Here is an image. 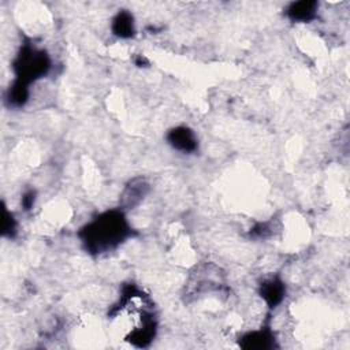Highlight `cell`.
Segmentation results:
<instances>
[{
	"label": "cell",
	"instance_id": "cell-1",
	"mask_svg": "<svg viewBox=\"0 0 350 350\" xmlns=\"http://www.w3.org/2000/svg\"><path fill=\"white\" fill-rule=\"evenodd\" d=\"M133 234V228L123 209H111L100 213L85 224L78 237L86 252L103 254L116 249Z\"/></svg>",
	"mask_w": 350,
	"mask_h": 350
},
{
	"label": "cell",
	"instance_id": "cell-2",
	"mask_svg": "<svg viewBox=\"0 0 350 350\" xmlns=\"http://www.w3.org/2000/svg\"><path fill=\"white\" fill-rule=\"evenodd\" d=\"M51 57L44 49H38L31 42L26 41L22 44L12 62L15 79L30 85L45 77L51 70Z\"/></svg>",
	"mask_w": 350,
	"mask_h": 350
},
{
	"label": "cell",
	"instance_id": "cell-3",
	"mask_svg": "<svg viewBox=\"0 0 350 350\" xmlns=\"http://www.w3.org/2000/svg\"><path fill=\"white\" fill-rule=\"evenodd\" d=\"M238 345L242 349H254V350H268L276 347V338L271 327H264L260 329L249 331L242 335L238 340Z\"/></svg>",
	"mask_w": 350,
	"mask_h": 350
},
{
	"label": "cell",
	"instance_id": "cell-4",
	"mask_svg": "<svg viewBox=\"0 0 350 350\" xmlns=\"http://www.w3.org/2000/svg\"><path fill=\"white\" fill-rule=\"evenodd\" d=\"M168 144L182 152V153H193L198 148V139L194 131L186 126H176L167 133Z\"/></svg>",
	"mask_w": 350,
	"mask_h": 350
},
{
	"label": "cell",
	"instance_id": "cell-5",
	"mask_svg": "<svg viewBox=\"0 0 350 350\" xmlns=\"http://www.w3.org/2000/svg\"><path fill=\"white\" fill-rule=\"evenodd\" d=\"M258 294L264 299V302L267 304V306L269 309H275L276 306H279L282 304V301L286 297V284L278 276L265 279L260 284Z\"/></svg>",
	"mask_w": 350,
	"mask_h": 350
},
{
	"label": "cell",
	"instance_id": "cell-6",
	"mask_svg": "<svg viewBox=\"0 0 350 350\" xmlns=\"http://www.w3.org/2000/svg\"><path fill=\"white\" fill-rule=\"evenodd\" d=\"M148 190H149V183L144 178L131 179L126 185L120 196L122 209H131L135 205H138L141 200L145 197V194L148 193Z\"/></svg>",
	"mask_w": 350,
	"mask_h": 350
},
{
	"label": "cell",
	"instance_id": "cell-7",
	"mask_svg": "<svg viewBox=\"0 0 350 350\" xmlns=\"http://www.w3.org/2000/svg\"><path fill=\"white\" fill-rule=\"evenodd\" d=\"M319 3L314 0H301V1H293L286 8V15L293 22H301L308 23L317 16Z\"/></svg>",
	"mask_w": 350,
	"mask_h": 350
},
{
	"label": "cell",
	"instance_id": "cell-8",
	"mask_svg": "<svg viewBox=\"0 0 350 350\" xmlns=\"http://www.w3.org/2000/svg\"><path fill=\"white\" fill-rule=\"evenodd\" d=\"M112 33L119 38H131L135 36L134 16L127 10L119 11L112 19Z\"/></svg>",
	"mask_w": 350,
	"mask_h": 350
},
{
	"label": "cell",
	"instance_id": "cell-9",
	"mask_svg": "<svg viewBox=\"0 0 350 350\" xmlns=\"http://www.w3.org/2000/svg\"><path fill=\"white\" fill-rule=\"evenodd\" d=\"M29 94H30L29 85L14 79V82L10 85L5 93V103L14 108L23 107L29 100Z\"/></svg>",
	"mask_w": 350,
	"mask_h": 350
},
{
	"label": "cell",
	"instance_id": "cell-10",
	"mask_svg": "<svg viewBox=\"0 0 350 350\" xmlns=\"http://www.w3.org/2000/svg\"><path fill=\"white\" fill-rule=\"evenodd\" d=\"M3 228H1V234L3 237L7 238H14L16 234V220L14 217V215L11 212H8L7 209H4V216H3Z\"/></svg>",
	"mask_w": 350,
	"mask_h": 350
},
{
	"label": "cell",
	"instance_id": "cell-11",
	"mask_svg": "<svg viewBox=\"0 0 350 350\" xmlns=\"http://www.w3.org/2000/svg\"><path fill=\"white\" fill-rule=\"evenodd\" d=\"M271 234V227L268 223H260L250 230V235L256 238H267Z\"/></svg>",
	"mask_w": 350,
	"mask_h": 350
},
{
	"label": "cell",
	"instance_id": "cell-12",
	"mask_svg": "<svg viewBox=\"0 0 350 350\" xmlns=\"http://www.w3.org/2000/svg\"><path fill=\"white\" fill-rule=\"evenodd\" d=\"M34 201H36V191L34 190H27L23 194L22 200H21L22 206H23L25 211H30L33 208V205H34Z\"/></svg>",
	"mask_w": 350,
	"mask_h": 350
},
{
	"label": "cell",
	"instance_id": "cell-13",
	"mask_svg": "<svg viewBox=\"0 0 350 350\" xmlns=\"http://www.w3.org/2000/svg\"><path fill=\"white\" fill-rule=\"evenodd\" d=\"M145 63H146V59L142 57V56H138V59L135 60V64H137L138 67H142V64H145Z\"/></svg>",
	"mask_w": 350,
	"mask_h": 350
}]
</instances>
